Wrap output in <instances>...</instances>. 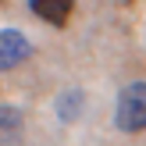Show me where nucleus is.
I'll return each mask as SVG.
<instances>
[{
	"label": "nucleus",
	"mask_w": 146,
	"mask_h": 146,
	"mask_svg": "<svg viewBox=\"0 0 146 146\" xmlns=\"http://www.w3.org/2000/svg\"><path fill=\"white\" fill-rule=\"evenodd\" d=\"M114 125L121 132H146V82H132L118 93Z\"/></svg>",
	"instance_id": "obj_1"
},
{
	"label": "nucleus",
	"mask_w": 146,
	"mask_h": 146,
	"mask_svg": "<svg viewBox=\"0 0 146 146\" xmlns=\"http://www.w3.org/2000/svg\"><path fill=\"white\" fill-rule=\"evenodd\" d=\"M29 57H32L29 36L18 32V29H4V32H0V71L18 68V64H25Z\"/></svg>",
	"instance_id": "obj_2"
},
{
	"label": "nucleus",
	"mask_w": 146,
	"mask_h": 146,
	"mask_svg": "<svg viewBox=\"0 0 146 146\" xmlns=\"http://www.w3.org/2000/svg\"><path fill=\"white\" fill-rule=\"evenodd\" d=\"M29 7H32L36 18H43V21L61 29V25H68L71 11H75V0H29Z\"/></svg>",
	"instance_id": "obj_3"
},
{
	"label": "nucleus",
	"mask_w": 146,
	"mask_h": 146,
	"mask_svg": "<svg viewBox=\"0 0 146 146\" xmlns=\"http://www.w3.org/2000/svg\"><path fill=\"white\" fill-rule=\"evenodd\" d=\"M21 135V111L11 104H0V143H14Z\"/></svg>",
	"instance_id": "obj_4"
},
{
	"label": "nucleus",
	"mask_w": 146,
	"mask_h": 146,
	"mask_svg": "<svg viewBox=\"0 0 146 146\" xmlns=\"http://www.w3.org/2000/svg\"><path fill=\"white\" fill-rule=\"evenodd\" d=\"M57 114H61V121H75L78 114H82V93H78V89H75V93H64Z\"/></svg>",
	"instance_id": "obj_5"
},
{
	"label": "nucleus",
	"mask_w": 146,
	"mask_h": 146,
	"mask_svg": "<svg viewBox=\"0 0 146 146\" xmlns=\"http://www.w3.org/2000/svg\"><path fill=\"white\" fill-rule=\"evenodd\" d=\"M118 4H121V7H125V4H135V0H118Z\"/></svg>",
	"instance_id": "obj_6"
}]
</instances>
